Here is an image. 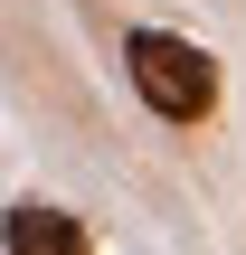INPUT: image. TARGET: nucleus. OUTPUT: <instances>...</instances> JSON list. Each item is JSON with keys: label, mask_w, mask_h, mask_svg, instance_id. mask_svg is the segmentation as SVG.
Here are the masks:
<instances>
[{"label": "nucleus", "mask_w": 246, "mask_h": 255, "mask_svg": "<svg viewBox=\"0 0 246 255\" xmlns=\"http://www.w3.org/2000/svg\"><path fill=\"white\" fill-rule=\"evenodd\" d=\"M123 66H133V95L161 114V123H209L218 114V57L171 38V28H133L123 38Z\"/></svg>", "instance_id": "f257e3e1"}, {"label": "nucleus", "mask_w": 246, "mask_h": 255, "mask_svg": "<svg viewBox=\"0 0 246 255\" xmlns=\"http://www.w3.org/2000/svg\"><path fill=\"white\" fill-rule=\"evenodd\" d=\"M0 246L9 255H85V218H66V208H47V199H19V208L0 218Z\"/></svg>", "instance_id": "f03ea898"}]
</instances>
